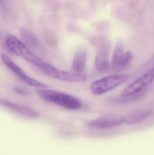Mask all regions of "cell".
<instances>
[{
  "label": "cell",
  "mask_w": 154,
  "mask_h": 155,
  "mask_svg": "<svg viewBox=\"0 0 154 155\" xmlns=\"http://www.w3.org/2000/svg\"><path fill=\"white\" fill-rule=\"evenodd\" d=\"M0 105L7 108L8 110L12 111L23 117L28 118V119H37L39 117V113L36 112L34 109L25 106V105L13 103V102L5 100V99L0 98Z\"/></svg>",
  "instance_id": "obj_9"
},
{
  "label": "cell",
  "mask_w": 154,
  "mask_h": 155,
  "mask_svg": "<svg viewBox=\"0 0 154 155\" xmlns=\"http://www.w3.org/2000/svg\"><path fill=\"white\" fill-rule=\"evenodd\" d=\"M37 94L43 100L68 110H78L82 107V102L77 97L66 93L51 89H38Z\"/></svg>",
  "instance_id": "obj_1"
},
{
  "label": "cell",
  "mask_w": 154,
  "mask_h": 155,
  "mask_svg": "<svg viewBox=\"0 0 154 155\" xmlns=\"http://www.w3.org/2000/svg\"><path fill=\"white\" fill-rule=\"evenodd\" d=\"M152 112L151 110H140L128 114L124 116V124H137L152 115Z\"/></svg>",
  "instance_id": "obj_11"
},
{
  "label": "cell",
  "mask_w": 154,
  "mask_h": 155,
  "mask_svg": "<svg viewBox=\"0 0 154 155\" xmlns=\"http://www.w3.org/2000/svg\"><path fill=\"white\" fill-rule=\"evenodd\" d=\"M94 66L98 71H103L109 66V54L108 51L105 48H102L98 50L95 55Z\"/></svg>",
  "instance_id": "obj_13"
},
{
  "label": "cell",
  "mask_w": 154,
  "mask_h": 155,
  "mask_svg": "<svg viewBox=\"0 0 154 155\" xmlns=\"http://www.w3.org/2000/svg\"><path fill=\"white\" fill-rule=\"evenodd\" d=\"M124 124V116L118 114H109L100 116L88 123V125L96 129H111Z\"/></svg>",
  "instance_id": "obj_8"
},
{
  "label": "cell",
  "mask_w": 154,
  "mask_h": 155,
  "mask_svg": "<svg viewBox=\"0 0 154 155\" xmlns=\"http://www.w3.org/2000/svg\"><path fill=\"white\" fill-rule=\"evenodd\" d=\"M86 58H87V52L84 49L80 48L75 51L73 58V68L74 72L83 74L85 67Z\"/></svg>",
  "instance_id": "obj_12"
},
{
  "label": "cell",
  "mask_w": 154,
  "mask_h": 155,
  "mask_svg": "<svg viewBox=\"0 0 154 155\" xmlns=\"http://www.w3.org/2000/svg\"><path fill=\"white\" fill-rule=\"evenodd\" d=\"M154 82V67L151 70L146 72L143 75L137 78L135 81L131 83L127 87H125L122 92V96L127 97V96H133L139 93H141L143 90L147 88L149 85H151Z\"/></svg>",
  "instance_id": "obj_6"
},
{
  "label": "cell",
  "mask_w": 154,
  "mask_h": 155,
  "mask_svg": "<svg viewBox=\"0 0 154 155\" xmlns=\"http://www.w3.org/2000/svg\"><path fill=\"white\" fill-rule=\"evenodd\" d=\"M20 35L22 41L25 44V45L34 53H43L44 52V47L36 37V35L29 29L22 27L20 29Z\"/></svg>",
  "instance_id": "obj_10"
},
{
  "label": "cell",
  "mask_w": 154,
  "mask_h": 155,
  "mask_svg": "<svg viewBox=\"0 0 154 155\" xmlns=\"http://www.w3.org/2000/svg\"><path fill=\"white\" fill-rule=\"evenodd\" d=\"M35 67H37L44 74H46L47 76L53 79H56L67 83H82L86 81V76L84 74H79L76 72L72 73V72L60 70L54 67V65H52L51 64L46 63L43 59L39 62V64Z\"/></svg>",
  "instance_id": "obj_3"
},
{
  "label": "cell",
  "mask_w": 154,
  "mask_h": 155,
  "mask_svg": "<svg viewBox=\"0 0 154 155\" xmlns=\"http://www.w3.org/2000/svg\"><path fill=\"white\" fill-rule=\"evenodd\" d=\"M129 78L130 75L126 74H110L93 82L90 85V89L94 95H102L122 85Z\"/></svg>",
  "instance_id": "obj_2"
},
{
  "label": "cell",
  "mask_w": 154,
  "mask_h": 155,
  "mask_svg": "<svg viewBox=\"0 0 154 155\" xmlns=\"http://www.w3.org/2000/svg\"><path fill=\"white\" fill-rule=\"evenodd\" d=\"M1 59L2 62L4 63V64L9 69L11 70L22 82H24L25 84L30 85V86H34V87H38L39 89H46V87H48L47 84L31 77L30 75H28L16 63H15L10 57H8L5 54H2L1 55Z\"/></svg>",
  "instance_id": "obj_5"
},
{
  "label": "cell",
  "mask_w": 154,
  "mask_h": 155,
  "mask_svg": "<svg viewBox=\"0 0 154 155\" xmlns=\"http://www.w3.org/2000/svg\"><path fill=\"white\" fill-rule=\"evenodd\" d=\"M5 43L10 52L32 64H34L39 57L35 54H34L21 39L14 35H7L5 36Z\"/></svg>",
  "instance_id": "obj_4"
},
{
  "label": "cell",
  "mask_w": 154,
  "mask_h": 155,
  "mask_svg": "<svg viewBox=\"0 0 154 155\" xmlns=\"http://www.w3.org/2000/svg\"><path fill=\"white\" fill-rule=\"evenodd\" d=\"M133 59V54L131 51L124 52V46L122 42H118L115 45L113 56L111 66L113 70H119L123 67H126Z\"/></svg>",
  "instance_id": "obj_7"
}]
</instances>
